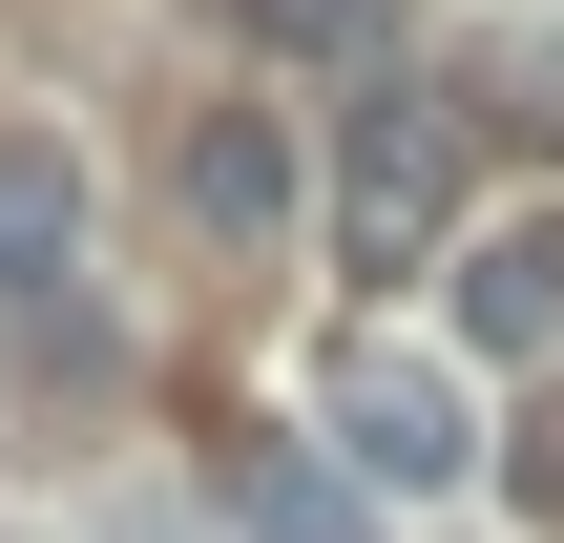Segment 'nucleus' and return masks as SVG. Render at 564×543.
Wrapping results in <instances>:
<instances>
[{"label":"nucleus","instance_id":"f257e3e1","mask_svg":"<svg viewBox=\"0 0 564 543\" xmlns=\"http://www.w3.org/2000/svg\"><path fill=\"white\" fill-rule=\"evenodd\" d=\"M460 230V105L440 84H356L335 126V272H419Z\"/></svg>","mask_w":564,"mask_h":543},{"label":"nucleus","instance_id":"f03ea898","mask_svg":"<svg viewBox=\"0 0 564 543\" xmlns=\"http://www.w3.org/2000/svg\"><path fill=\"white\" fill-rule=\"evenodd\" d=\"M314 439H335L377 502H440V481H481V398H460V356H419V335H356V356L314 377Z\"/></svg>","mask_w":564,"mask_h":543},{"label":"nucleus","instance_id":"7ed1b4c3","mask_svg":"<svg viewBox=\"0 0 564 543\" xmlns=\"http://www.w3.org/2000/svg\"><path fill=\"white\" fill-rule=\"evenodd\" d=\"M167 188H188V230H209V251H272V230L314 209V167H293V126H272V105H188Z\"/></svg>","mask_w":564,"mask_h":543},{"label":"nucleus","instance_id":"20e7f679","mask_svg":"<svg viewBox=\"0 0 564 543\" xmlns=\"http://www.w3.org/2000/svg\"><path fill=\"white\" fill-rule=\"evenodd\" d=\"M460 335L481 356H564V209H502L460 251Z\"/></svg>","mask_w":564,"mask_h":543},{"label":"nucleus","instance_id":"39448f33","mask_svg":"<svg viewBox=\"0 0 564 543\" xmlns=\"http://www.w3.org/2000/svg\"><path fill=\"white\" fill-rule=\"evenodd\" d=\"M63 251H84V146H63V126H21V146H0V314H21Z\"/></svg>","mask_w":564,"mask_h":543},{"label":"nucleus","instance_id":"423d86ee","mask_svg":"<svg viewBox=\"0 0 564 543\" xmlns=\"http://www.w3.org/2000/svg\"><path fill=\"white\" fill-rule=\"evenodd\" d=\"M356 502H377L356 460H293V439H230V523H251V543H356Z\"/></svg>","mask_w":564,"mask_h":543},{"label":"nucleus","instance_id":"0eeeda50","mask_svg":"<svg viewBox=\"0 0 564 543\" xmlns=\"http://www.w3.org/2000/svg\"><path fill=\"white\" fill-rule=\"evenodd\" d=\"M230 42H272V63H377V0H230Z\"/></svg>","mask_w":564,"mask_h":543},{"label":"nucleus","instance_id":"6e6552de","mask_svg":"<svg viewBox=\"0 0 564 543\" xmlns=\"http://www.w3.org/2000/svg\"><path fill=\"white\" fill-rule=\"evenodd\" d=\"M523 502H544V523H564V419H544V439H523Z\"/></svg>","mask_w":564,"mask_h":543}]
</instances>
